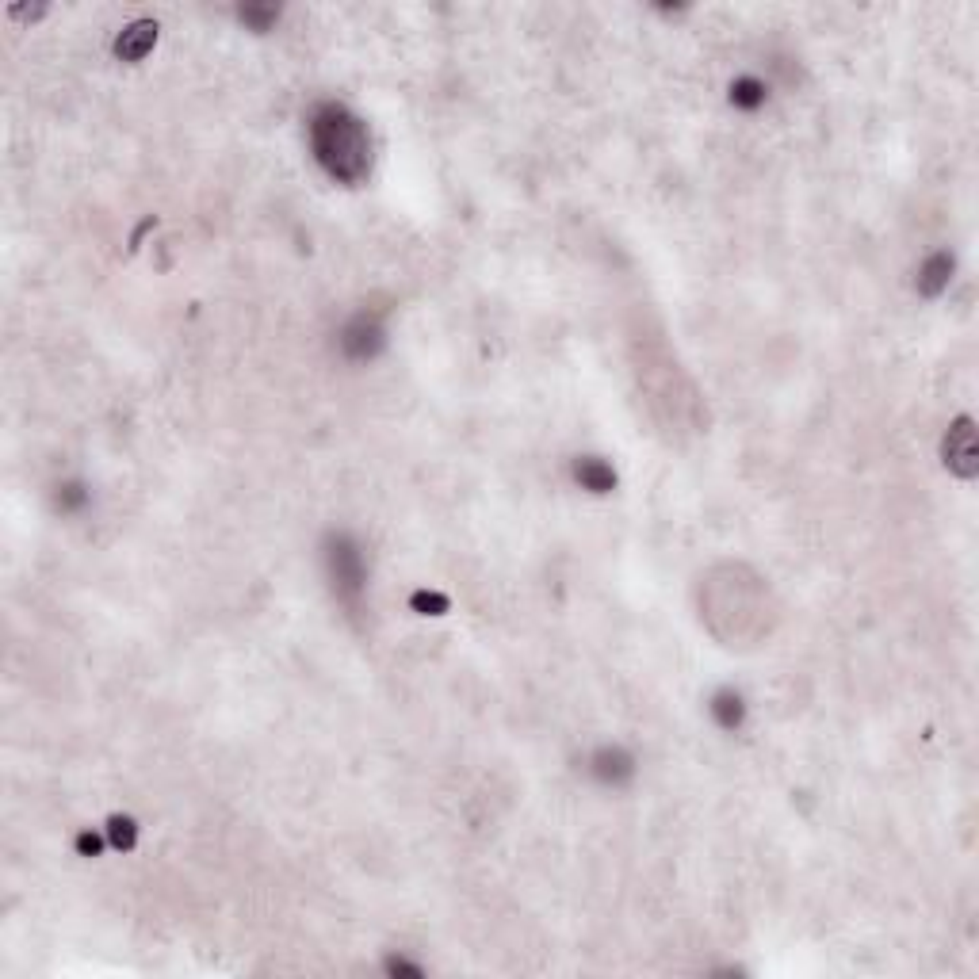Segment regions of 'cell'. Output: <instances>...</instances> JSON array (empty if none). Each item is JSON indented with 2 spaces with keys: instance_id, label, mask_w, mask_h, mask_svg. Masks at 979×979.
I'll return each mask as SVG.
<instances>
[{
  "instance_id": "1",
  "label": "cell",
  "mask_w": 979,
  "mask_h": 979,
  "mask_svg": "<svg viewBox=\"0 0 979 979\" xmlns=\"http://www.w3.org/2000/svg\"><path fill=\"white\" fill-rule=\"evenodd\" d=\"M310 146L318 165L341 184H360L371 169V138L364 119L345 104H322L310 115Z\"/></svg>"
},
{
  "instance_id": "2",
  "label": "cell",
  "mask_w": 979,
  "mask_h": 979,
  "mask_svg": "<svg viewBox=\"0 0 979 979\" xmlns=\"http://www.w3.org/2000/svg\"><path fill=\"white\" fill-rule=\"evenodd\" d=\"M326 563H329V578H333V589L345 597V601H356L360 593H364V578H368V570H364V559H360V551L345 540V536H337L326 551Z\"/></svg>"
},
{
  "instance_id": "3",
  "label": "cell",
  "mask_w": 979,
  "mask_h": 979,
  "mask_svg": "<svg viewBox=\"0 0 979 979\" xmlns=\"http://www.w3.org/2000/svg\"><path fill=\"white\" fill-rule=\"evenodd\" d=\"M945 467L960 475V479H972L979 471V444H976V425L972 417H957L953 429L945 436Z\"/></svg>"
},
{
  "instance_id": "4",
  "label": "cell",
  "mask_w": 979,
  "mask_h": 979,
  "mask_svg": "<svg viewBox=\"0 0 979 979\" xmlns=\"http://www.w3.org/2000/svg\"><path fill=\"white\" fill-rule=\"evenodd\" d=\"M379 345H383V326L375 318H368V314H356L345 326V333H341V349L349 352L352 360H368V356H375Z\"/></svg>"
},
{
  "instance_id": "5",
  "label": "cell",
  "mask_w": 979,
  "mask_h": 979,
  "mask_svg": "<svg viewBox=\"0 0 979 979\" xmlns=\"http://www.w3.org/2000/svg\"><path fill=\"white\" fill-rule=\"evenodd\" d=\"M157 46V23L153 20H134L131 27H123V35L115 39V54L123 62H142Z\"/></svg>"
},
{
  "instance_id": "6",
  "label": "cell",
  "mask_w": 979,
  "mask_h": 979,
  "mask_svg": "<svg viewBox=\"0 0 979 979\" xmlns=\"http://www.w3.org/2000/svg\"><path fill=\"white\" fill-rule=\"evenodd\" d=\"M589 769H593V777L605 784H624L635 773V762H631L628 750H620V746H601L593 758H589Z\"/></svg>"
},
{
  "instance_id": "7",
  "label": "cell",
  "mask_w": 979,
  "mask_h": 979,
  "mask_svg": "<svg viewBox=\"0 0 979 979\" xmlns=\"http://www.w3.org/2000/svg\"><path fill=\"white\" fill-rule=\"evenodd\" d=\"M953 268H957L953 253H934V257H926V264L918 268V291H922L926 299L941 295V291L949 287V280H953Z\"/></svg>"
},
{
  "instance_id": "8",
  "label": "cell",
  "mask_w": 979,
  "mask_h": 979,
  "mask_svg": "<svg viewBox=\"0 0 979 979\" xmlns=\"http://www.w3.org/2000/svg\"><path fill=\"white\" fill-rule=\"evenodd\" d=\"M574 475H578V482H582L586 490H593V494H609L612 486H616V471H612L605 459H582V463L574 467Z\"/></svg>"
},
{
  "instance_id": "9",
  "label": "cell",
  "mask_w": 979,
  "mask_h": 979,
  "mask_svg": "<svg viewBox=\"0 0 979 979\" xmlns=\"http://www.w3.org/2000/svg\"><path fill=\"white\" fill-rule=\"evenodd\" d=\"M712 716H716L719 727L735 731V727L742 723V716H746V704H742V697L735 693V689H723V693L712 697Z\"/></svg>"
},
{
  "instance_id": "10",
  "label": "cell",
  "mask_w": 979,
  "mask_h": 979,
  "mask_svg": "<svg viewBox=\"0 0 979 979\" xmlns=\"http://www.w3.org/2000/svg\"><path fill=\"white\" fill-rule=\"evenodd\" d=\"M731 104H735V108H746V111L762 108L765 85L758 81V77H739V81L731 85Z\"/></svg>"
},
{
  "instance_id": "11",
  "label": "cell",
  "mask_w": 979,
  "mask_h": 979,
  "mask_svg": "<svg viewBox=\"0 0 979 979\" xmlns=\"http://www.w3.org/2000/svg\"><path fill=\"white\" fill-rule=\"evenodd\" d=\"M134 838H138V827H134V819H111V846H119V849H131L134 846Z\"/></svg>"
},
{
  "instance_id": "12",
  "label": "cell",
  "mask_w": 979,
  "mask_h": 979,
  "mask_svg": "<svg viewBox=\"0 0 979 979\" xmlns=\"http://www.w3.org/2000/svg\"><path fill=\"white\" fill-rule=\"evenodd\" d=\"M241 20H245V23H253L257 31H264L268 23H276V20H280V8H241Z\"/></svg>"
},
{
  "instance_id": "13",
  "label": "cell",
  "mask_w": 979,
  "mask_h": 979,
  "mask_svg": "<svg viewBox=\"0 0 979 979\" xmlns=\"http://www.w3.org/2000/svg\"><path fill=\"white\" fill-rule=\"evenodd\" d=\"M81 849H85V853H96V849H100V838L85 834V838H81Z\"/></svg>"
}]
</instances>
